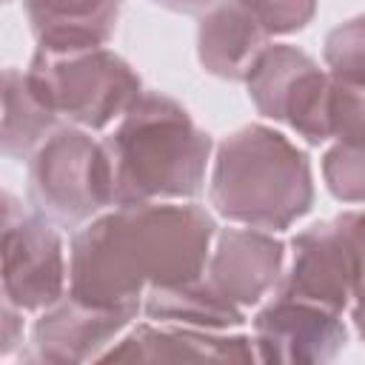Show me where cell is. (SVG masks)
Instances as JSON below:
<instances>
[{
  "mask_svg": "<svg viewBox=\"0 0 365 365\" xmlns=\"http://www.w3.org/2000/svg\"><path fill=\"white\" fill-rule=\"evenodd\" d=\"M214 217L194 202H134L88 220L68 251V291L97 305H143L148 288L205 274Z\"/></svg>",
  "mask_w": 365,
  "mask_h": 365,
  "instance_id": "obj_1",
  "label": "cell"
},
{
  "mask_svg": "<svg viewBox=\"0 0 365 365\" xmlns=\"http://www.w3.org/2000/svg\"><path fill=\"white\" fill-rule=\"evenodd\" d=\"M103 145L114 171V205L197 197L214 148L185 106L160 91H143Z\"/></svg>",
  "mask_w": 365,
  "mask_h": 365,
  "instance_id": "obj_2",
  "label": "cell"
},
{
  "mask_svg": "<svg viewBox=\"0 0 365 365\" xmlns=\"http://www.w3.org/2000/svg\"><path fill=\"white\" fill-rule=\"evenodd\" d=\"M208 200L228 222L285 231L314 205L311 160L282 131L242 125L217 145Z\"/></svg>",
  "mask_w": 365,
  "mask_h": 365,
  "instance_id": "obj_3",
  "label": "cell"
},
{
  "mask_svg": "<svg viewBox=\"0 0 365 365\" xmlns=\"http://www.w3.org/2000/svg\"><path fill=\"white\" fill-rule=\"evenodd\" d=\"M26 80L57 117L86 131H103L143 94L137 71L111 48H37Z\"/></svg>",
  "mask_w": 365,
  "mask_h": 365,
  "instance_id": "obj_4",
  "label": "cell"
},
{
  "mask_svg": "<svg viewBox=\"0 0 365 365\" xmlns=\"http://www.w3.org/2000/svg\"><path fill=\"white\" fill-rule=\"evenodd\" d=\"M26 163L29 200L57 225H86L114 205L108 151L80 125H57Z\"/></svg>",
  "mask_w": 365,
  "mask_h": 365,
  "instance_id": "obj_5",
  "label": "cell"
},
{
  "mask_svg": "<svg viewBox=\"0 0 365 365\" xmlns=\"http://www.w3.org/2000/svg\"><path fill=\"white\" fill-rule=\"evenodd\" d=\"M291 265L277 291L334 314L351 308L365 285V208L314 222L291 240Z\"/></svg>",
  "mask_w": 365,
  "mask_h": 365,
  "instance_id": "obj_6",
  "label": "cell"
},
{
  "mask_svg": "<svg viewBox=\"0 0 365 365\" xmlns=\"http://www.w3.org/2000/svg\"><path fill=\"white\" fill-rule=\"evenodd\" d=\"M245 88L257 111L274 123L294 128L311 145L331 140L328 91L331 74L297 46H268L245 77Z\"/></svg>",
  "mask_w": 365,
  "mask_h": 365,
  "instance_id": "obj_7",
  "label": "cell"
},
{
  "mask_svg": "<svg viewBox=\"0 0 365 365\" xmlns=\"http://www.w3.org/2000/svg\"><path fill=\"white\" fill-rule=\"evenodd\" d=\"M3 299L20 311H43L66 294L68 265L63 254V237L57 222L40 211L29 214L14 200L3 194Z\"/></svg>",
  "mask_w": 365,
  "mask_h": 365,
  "instance_id": "obj_8",
  "label": "cell"
},
{
  "mask_svg": "<svg viewBox=\"0 0 365 365\" xmlns=\"http://www.w3.org/2000/svg\"><path fill=\"white\" fill-rule=\"evenodd\" d=\"M140 311L143 305H97L68 291L40 311L23 359L40 365H77L100 359L131 328Z\"/></svg>",
  "mask_w": 365,
  "mask_h": 365,
  "instance_id": "obj_9",
  "label": "cell"
},
{
  "mask_svg": "<svg viewBox=\"0 0 365 365\" xmlns=\"http://www.w3.org/2000/svg\"><path fill=\"white\" fill-rule=\"evenodd\" d=\"M251 328L259 362L322 365L334 362L348 345L342 314L279 291L257 311Z\"/></svg>",
  "mask_w": 365,
  "mask_h": 365,
  "instance_id": "obj_10",
  "label": "cell"
},
{
  "mask_svg": "<svg viewBox=\"0 0 365 365\" xmlns=\"http://www.w3.org/2000/svg\"><path fill=\"white\" fill-rule=\"evenodd\" d=\"M285 274V242L262 228H217L205 279L234 305L254 308Z\"/></svg>",
  "mask_w": 365,
  "mask_h": 365,
  "instance_id": "obj_11",
  "label": "cell"
},
{
  "mask_svg": "<svg viewBox=\"0 0 365 365\" xmlns=\"http://www.w3.org/2000/svg\"><path fill=\"white\" fill-rule=\"evenodd\" d=\"M103 362H257L254 336L208 331L177 322H137L103 356Z\"/></svg>",
  "mask_w": 365,
  "mask_h": 365,
  "instance_id": "obj_12",
  "label": "cell"
},
{
  "mask_svg": "<svg viewBox=\"0 0 365 365\" xmlns=\"http://www.w3.org/2000/svg\"><path fill=\"white\" fill-rule=\"evenodd\" d=\"M268 31L245 0H217L200 14L197 57L200 66L220 80L245 83L257 57L271 46Z\"/></svg>",
  "mask_w": 365,
  "mask_h": 365,
  "instance_id": "obj_13",
  "label": "cell"
},
{
  "mask_svg": "<svg viewBox=\"0 0 365 365\" xmlns=\"http://www.w3.org/2000/svg\"><path fill=\"white\" fill-rule=\"evenodd\" d=\"M37 48L106 46L117 29L123 0H23Z\"/></svg>",
  "mask_w": 365,
  "mask_h": 365,
  "instance_id": "obj_14",
  "label": "cell"
},
{
  "mask_svg": "<svg viewBox=\"0 0 365 365\" xmlns=\"http://www.w3.org/2000/svg\"><path fill=\"white\" fill-rule=\"evenodd\" d=\"M143 314L157 322L194 325L208 331H234L245 325V308L225 299L205 274L177 285L148 288L143 297Z\"/></svg>",
  "mask_w": 365,
  "mask_h": 365,
  "instance_id": "obj_15",
  "label": "cell"
},
{
  "mask_svg": "<svg viewBox=\"0 0 365 365\" xmlns=\"http://www.w3.org/2000/svg\"><path fill=\"white\" fill-rule=\"evenodd\" d=\"M57 114L31 91L26 71H3V154L9 160H29L43 140L57 128Z\"/></svg>",
  "mask_w": 365,
  "mask_h": 365,
  "instance_id": "obj_16",
  "label": "cell"
},
{
  "mask_svg": "<svg viewBox=\"0 0 365 365\" xmlns=\"http://www.w3.org/2000/svg\"><path fill=\"white\" fill-rule=\"evenodd\" d=\"M328 134L336 143L365 145V86L331 77Z\"/></svg>",
  "mask_w": 365,
  "mask_h": 365,
  "instance_id": "obj_17",
  "label": "cell"
},
{
  "mask_svg": "<svg viewBox=\"0 0 365 365\" xmlns=\"http://www.w3.org/2000/svg\"><path fill=\"white\" fill-rule=\"evenodd\" d=\"M322 177L334 200L365 202V145L334 143L322 157Z\"/></svg>",
  "mask_w": 365,
  "mask_h": 365,
  "instance_id": "obj_18",
  "label": "cell"
},
{
  "mask_svg": "<svg viewBox=\"0 0 365 365\" xmlns=\"http://www.w3.org/2000/svg\"><path fill=\"white\" fill-rule=\"evenodd\" d=\"M245 6L271 37L302 31L317 14V0H245Z\"/></svg>",
  "mask_w": 365,
  "mask_h": 365,
  "instance_id": "obj_19",
  "label": "cell"
},
{
  "mask_svg": "<svg viewBox=\"0 0 365 365\" xmlns=\"http://www.w3.org/2000/svg\"><path fill=\"white\" fill-rule=\"evenodd\" d=\"M23 342V311L3 299V345L0 354L9 356Z\"/></svg>",
  "mask_w": 365,
  "mask_h": 365,
  "instance_id": "obj_20",
  "label": "cell"
},
{
  "mask_svg": "<svg viewBox=\"0 0 365 365\" xmlns=\"http://www.w3.org/2000/svg\"><path fill=\"white\" fill-rule=\"evenodd\" d=\"M148 3L151 6H160L165 11H174V14H202L217 0H148Z\"/></svg>",
  "mask_w": 365,
  "mask_h": 365,
  "instance_id": "obj_21",
  "label": "cell"
},
{
  "mask_svg": "<svg viewBox=\"0 0 365 365\" xmlns=\"http://www.w3.org/2000/svg\"><path fill=\"white\" fill-rule=\"evenodd\" d=\"M351 322H354V328H356V334H359V339L365 342V285H362V291L354 297V302H351Z\"/></svg>",
  "mask_w": 365,
  "mask_h": 365,
  "instance_id": "obj_22",
  "label": "cell"
}]
</instances>
